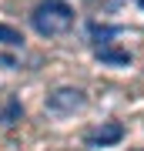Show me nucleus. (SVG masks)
<instances>
[{
	"label": "nucleus",
	"mask_w": 144,
	"mask_h": 151,
	"mask_svg": "<svg viewBox=\"0 0 144 151\" xmlns=\"http://www.w3.org/2000/svg\"><path fill=\"white\" fill-rule=\"evenodd\" d=\"M24 118V108H20V101H17V97H10V101L4 104V111H0V121L4 124H17Z\"/></svg>",
	"instance_id": "39448f33"
},
{
	"label": "nucleus",
	"mask_w": 144,
	"mask_h": 151,
	"mask_svg": "<svg viewBox=\"0 0 144 151\" xmlns=\"http://www.w3.org/2000/svg\"><path fill=\"white\" fill-rule=\"evenodd\" d=\"M0 44H4V47H20L24 37H20V30H17V27H10V24H0Z\"/></svg>",
	"instance_id": "423d86ee"
},
{
	"label": "nucleus",
	"mask_w": 144,
	"mask_h": 151,
	"mask_svg": "<svg viewBox=\"0 0 144 151\" xmlns=\"http://www.w3.org/2000/svg\"><path fill=\"white\" fill-rule=\"evenodd\" d=\"M121 138H124V124L121 121H104L97 131L87 134V145L91 148H107V145H117Z\"/></svg>",
	"instance_id": "7ed1b4c3"
},
{
	"label": "nucleus",
	"mask_w": 144,
	"mask_h": 151,
	"mask_svg": "<svg viewBox=\"0 0 144 151\" xmlns=\"http://www.w3.org/2000/svg\"><path fill=\"white\" fill-rule=\"evenodd\" d=\"M97 60H104V64H131V54L121 47H111V44H104V47H94Z\"/></svg>",
	"instance_id": "20e7f679"
},
{
	"label": "nucleus",
	"mask_w": 144,
	"mask_h": 151,
	"mask_svg": "<svg viewBox=\"0 0 144 151\" xmlns=\"http://www.w3.org/2000/svg\"><path fill=\"white\" fill-rule=\"evenodd\" d=\"M84 91L80 87H57L54 94H47V111L50 114H74L84 108Z\"/></svg>",
	"instance_id": "f03ea898"
},
{
	"label": "nucleus",
	"mask_w": 144,
	"mask_h": 151,
	"mask_svg": "<svg viewBox=\"0 0 144 151\" xmlns=\"http://www.w3.org/2000/svg\"><path fill=\"white\" fill-rule=\"evenodd\" d=\"M30 24L40 37H57V34H67L70 24H74V10L64 4V0H47L37 10L30 14Z\"/></svg>",
	"instance_id": "f257e3e1"
},
{
	"label": "nucleus",
	"mask_w": 144,
	"mask_h": 151,
	"mask_svg": "<svg viewBox=\"0 0 144 151\" xmlns=\"http://www.w3.org/2000/svg\"><path fill=\"white\" fill-rule=\"evenodd\" d=\"M117 30H121V27H101V24H91V37H94V40H101L97 47H104V44H107V37H114Z\"/></svg>",
	"instance_id": "0eeeda50"
},
{
	"label": "nucleus",
	"mask_w": 144,
	"mask_h": 151,
	"mask_svg": "<svg viewBox=\"0 0 144 151\" xmlns=\"http://www.w3.org/2000/svg\"><path fill=\"white\" fill-rule=\"evenodd\" d=\"M138 7H141V10H144V0H138Z\"/></svg>",
	"instance_id": "6e6552de"
}]
</instances>
